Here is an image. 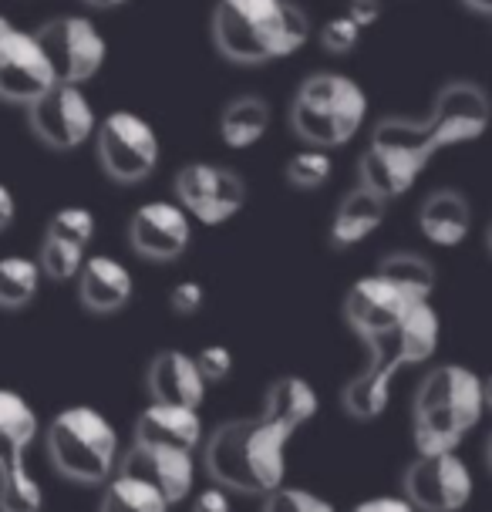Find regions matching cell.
<instances>
[{
  "label": "cell",
  "instance_id": "6da1fadb",
  "mask_svg": "<svg viewBox=\"0 0 492 512\" xmlns=\"http://www.w3.org/2000/svg\"><path fill=\"white\" fill-rule=\"evenodd\" d=\"M290 438L294 432L267 411L233 418L206 438L203 459L209 479L243 496H267L287 479Z\"/></svg>",
  "mask_w": 492,
  "mask_h": 512
},
{
  "label": "cell",
  "instance_id": "7a4b0ae2",
  "mask_svg": "<svg viewBox=\"0 0 492 512\" xmlns=\"http://www.w3.org/2000/svg\"><path fill=\"white\" fill-rule=\"evenodd\" d=\"M492 122V102L476 81H449L432 108L422 118L391 115L375 125L371 142H385L412 155L418 166H428L432 155H439L452 145L476 142Z\"/></svg>",
  "mask_w": 492,
  "mask_h": 512
},
{
  "label": "cell",
  "instance_id": "3957f363",
  "mask_svg": "<svg viewBox=\"0 0 492 512\" xmlns=\"http://www.w3.org/2000/svg\"><path fill=\"white\" fill-rule=\"evenodd\" d=\"M311 17L294 0H216L213 41L233 64H267L300 51Z\"/></svg>",
  "mask_w": 492,
  "mask_h": 512
},
{
  "label": "cell",
  "instance_id": "277c9868",
  "mask_svg": "<svg viewBox=\"0 0 492 512\" xmlns=\"http://www.w3.org/2000/svg\"><path fill=\"white\" fill-rule=\"evenodd\" d=\"M486 411L482 378L462 364H439L415 391V452H452Z\"/></svg>",
  "mask_w": 492,
  "mask_h": 512
},
{
  "label": "cell",
  "instance_id": "5b68a950",
  "mask_svg": "<svg viewBox=\"0 0 492 512\" xmlns=\"http://www.w3.org/2000/svg\"><path fill=\"white\" fill-rule=\"evenodd\" d=\"M368 115V95L351 75L341 71H314L300 81L294 105H290V125L307 145L321 149H341L348 145Z\"/></svg>",
  "mask_w": 492,
  "mask_h": 512
},
{
  "label": "cell",
  "instance_id": "8992f818",
  "mask_svg": "<svg viewBox=\"0 0 492 512\" xmlns=\"http://www.w3.org/2000/svg\"><path fill=\"white\" fill-rule=\"evenodd\" d=\"M48 459L65 479L81 486H105L118 469V432L98 408L71 405L48 425Z\"/></svg>",
  "mask_w": 492,
  "mask_h": 512
},
{
  "label": "cell",
  "instance_id": "52a82bcc",
  "mask_svg": "<svg viewBox=\"0 0 492 512\" xmlns=\"http://www.w3.org/2000/svg\"><path fill=\"white\" fill-rule=\"evenodd\" d=\"M98 159L115 182H142L159 166L156 128L135 112H112L98 122Z\"/></svg>",
  "mask_w": 492,
  "mask_h": 512
},
{
  "label": "cell",
  "instance_id": "ba28073f",
  "mask_svg": "<svg viewBox=\"0 0 492 512\" xmlns=\"http://www.w3.org/2000/svg\"><path fill=\"white\" fill-rule=\"evenodd\" d=\"M27 118H31V132L58 152L78 149L98 132L95 105L81 85H71V81H54L41 98L27 105Z\"/></svg>",
  "mask_w": 492,
  "mask_h": 512
},
{
  "label": "cell",
  "instance_id": "9c48e42d",
  "mask_svg": "<svg viewBox=\"0 0 492 512\" xmlns=\"http://www.w3.org/2000/svg\"><path fill=\"white\" fill-rule=\"evenodd\" d=\"M34 38L41 41L44 54H48L58 81H71V85H85L88 78L98 75V68L105 64V38L95 27V21L81 14H65L54 21L41 24L34 31Z\"/></svg>",
  "mask_w": 492,
  "mask_h": 512
},
{
  "label": "cell",
  "instance_id": "30bf717a",
  "mask_svg": "<svg viewBox=\"0 0 492 512\" xmlns=\"http://www.w3.org/2000/svg\"><path fill=\"white\" fill-rule=\"evenodd\" d=\"M176 199L206 226H220L246 206V182L216 162H189L176 176Z\"/></svg>",
  "mask_w": 492,
  "mask_h": 512
},
{
  "label": "cell",
  "instance_id": "8fae6325",
  "mask_svg": "<svg viewBox=\"0 0 492 512\" xmlns=\"http://www.w3.org/2000/svg\"><path fill=\"white\" fill-rule=\"evenodd\" d=\"M472 472L452 452H418V459L405 472V496L415 509L452 512L472 499Z\"/></svg>",
  "mask_w": 492,
  "mask_h": 512
},
{
  "label": "cell",
  "instance_id": "7c38bea8",
  "mask_svg": "<svg viewBox=\"0 0 492 512\" xmlns=\"http://www.w3.org/2000/svg\"><path fill=\"white\" fill-rule=\"evenodd\" d=\"M368 347V364H364L361 374H354V378L344 384V411H348L351 418H361V422H371V418H378L381 411L388 408L391 401V384H395V374L408 368L402 347H398L395 334H381L375 341L364 344Z\"/></svg>",
  "mask_w": 492,
  "mask_h": 512
},
{
  "label": "cell",
  "instance_id": "4fadbf2b",
  "mask_svg": "<svg viewBox=\"0 0 492 512\" xmlns=\"http://www.w3.org/2000/svg\"><path fill=\"white\" fill-rule=\"evenodd\" d=\"M129 240L135 253L152 263L179 260L193 243V219L182 203H166V199H152L139 206L129 223Z\"/></svg>",
  "mask_w": 492,
  "mask_h": 512
},
{
  "label": "cell",
  "instance_id": "5bb4252c",
  "mask_svg": "<svg viewBox=\"0 0 492 512\" xmlns=\"http://www.w3.org/2000/svg\"><path fill=\"white\" fill-rule=\"evenodd\" d=\"M54 81L58 75H54L41 41L17 27L0 51V98L14 105H31Z\"/></svg>",
  "mask_w": 492,
  "mask_h": 512
},
{
  "label": "cell",
  "instance_id": "9a60e30c",
  "mask_svg": "<svg viewBox=\"0 0 492 512\" xmlns=\"http://www.w3.org/2000/svg\"><path fill=\"white\" fill-rule=\"evenodd\" d=\"M115 472H129L135 479L149 482L169 506H179L182 499L193 492V452L186 448H169V445H149L135 442L129 452L118 459Z\"/></svg>",
  "mask_w": 492,
  "mask_h": 512
},
{
  "label": "cell",
  "instance_id": "2e32d148",
  "mask_svg": "<svg viewBox=\"0 0 492 512\" xmlns=\"http://www.w3.org/2000/svg\"><path fill=\"white\" fill-rule=\"evenodd\" d=\"M408 304H412V297L402 294L388 277L375 273V277H364L348 290V297H344V320L368 344L375 337L388 334L402 320Z\"/></svg>",
  "mask_w": 492,
  "mask_h": 512
},
{
  "label": "cell",
  "instance_id": "e0dca14e",
  "mask_svg": "<svg viewBox=\"0 0 492 512\" xmlns=\"http://www.w3.org/2000/svg\"><path fill=\"white\" fill-rule=\"evenodd\" d=\"M206 378L199 371L193 354L169 347L159 351L149 364V395L152 401H166V405H186L199 408L206 398Z\"/></svg>",
  "mask_w": 492,
  "mask_h": 512
},
{
  "label": "cell",
  "instance_id": "ac0fdd59",
  "mask_svg": "<svg viewBox=\"0 0 492 512\" xmlns=\"http://www.w3.org/2000/svg\"><path fill=\"white\" fill-rule=\"evenodd\" d=\"M78 294L91 314H115L132 300L135 280L129 267L115 256H91V260L81 263Z\"/></svg>",
  "mask_w": 492,
  "mask_h": 512
},
{
  "label": "cell",
  "instance_id": "d6986e66",
  "mask_svg": "<svg viewBox=\"0 0 492 512\" xmlns=\"http://www.w3.org/2000/svg\"><path fill=\"white\" fill-rule=\"evenodd\" d=\"M135 442L196 452L199 442H203V418H199L196 408L152 401V405L139 415V422H135Z\"/></svg>",
  "mask_w": 492,
  "mask_h": 512
},
{
  "label": "cell",
  "instance_id": "ffe728a7",
  "mask_svg": "<svg viewBox=\"0 0 492 512\" xmlns=\"http://www.w3.org/2000/svg\"><path fill=\"white\" fill-rule=\"evenodd\" d=\"M41 432L38 411L17 391L0 388V479L24 472V455Z\"/></svg>",
  "mask_w": 492,
  "mask_h": 512
},
{
  "label": "cell",
  "instance_id": "44dd1931",
  "mask_svg": "<svg viewBox=\"0 0 492 512\" xmlns=\"http://www.w3.org/2000/svg\"><path fill=\"white\" fill-rule=\"evenodd\" d=\"M422 172L425 169L418 166L412 155H405L402 149L385 145V142H371L368 149L361 152V162H358L361 186L381 192L388 203H391V199H398V196H405V192L418 182Z\"/></svg>",
  "mask_w": 492,
  "mask_h": 512
},
{
  "label": "cell",
  "instance_id": "7402d4cb",
  "mask_svg": "<svg viewBox=\"0 0 492 512\" xmlns=\"http://www.w3.org/2000/svg\"><path fill=\"white\" fill-rule=\"evenodd\" d=\"M385 213H388V199L358 182V186L341 199V206H337L331 230H327V240H331V246H337V250H348V246L368 240V236L385 223Z\"/></svg>",
  "mask_w": 492,
  "mask_h": 512
},
{
  "label": "cell",
  "instance_id": "603a6c76",
  "mask_svg": "<svg viewBox=\"0 0 492 512\" xmlns=\"http://www.w3.org/2000/svg\"><path fill=\"white\" fill-rule=\"evenodd\" d=\"M425 240L439 246H459L472 230V206L459 189H435L418 213Z\"/></svg>",
  "mask_w": 492,
  "mask_h": 512
},
{
  "label": "cell",
  "instance_id": "cb8c5ba5",
  "mask_svg": "<svg viewBox=\"0 0 492 512\" xmlns=\"http://www.w3.org/2000/svg\"><path fill=\"white\" fill-rule=\"evenodd\" d=\"M391 334H395V341H398V347H402L408 364H422L439 351L442 320L428 300H412L408 310L402 314V320L391 327Z\"/></svg>",
  "mask_w": 492,
  "mask_h": 512
},
{
  "label": "cell",
  "instance_id": "d4e9b609",
  "mask_svg": "<svg viewBox=\"0 0 492 512\" xmlns=\"http://www.w3.org/2000/svg\"><path fill=\"white\" fill-rule=\"evenodd\" d=\"M317 391L307 378H297V374H287V378H277L267 388V401H263V411L277 422H284L290 432L304 428L311 418L317 415Z\"/></svg>",
  "mask_w": 492,
  "mask_h": 512
},
{
  "label": "cell",
  "instance_id": "484cf974",
  "mask_svg": "<svg viewBox=\"0 0 492 512\" xmlns=\"http://www.w3.org/2000/svg\"><path fill=\"white\" fill-rule=\"evenodd\" d=\"M270 128V105L257 95H240L223 108L220 135L230 149H253Z\"/></svg>",
  "mask_w": 492,
  "mask_h": 512
},
{
  "label": "cell",
  "instance_id": "4316f807",
  "mask_svg": "<svg viewBox=\"0 0 492 512\" xmlns=\"http://www.w3.org/2000/svg\"><path fill=\"white\" fill-rule=\"evenodd\" d=\"M98 506L108 512H166L169 502L162 499L149 482L135 479L129 472H115L112 479L105 482V492Z\"/></svg>",
  "mask_w": 492,
  "mask_h": 512
},
{
  "label": "cell",
  "instance_id": "83f0119b",
  "mask_svg": "<svg viewBox=\"0 0 492 512\" xmlns=\"http://www.w3.org/2000/svg\"><path fill=\"white\" fill-rule=\"evenodd\" d=\"M41 263L27 260V256H4L0 260V307L21 310L34 304L41 290Z\"/></svg>",
  "mask_w": 492,
  "mask_h": 512
},
{
  "label": "cell",
  "instance_id": "f1b7e54d",
  "mask_svg": "<svg viewBox=\"0 0 492 512\" xmlns=\"http://www.w3.org/2000/svg\"><path fill=\"white\" fill-rule=\"evenodd\" d=\"M378 273L388 277L412 300H428L435 294V267L418 253H388L385 260H381Z\"/></svg>",
  "mask_w": 492,
  "mask_h": 512
},
{
  "label": "cell",
  "instance_id": "f546056e",
  "mask_svg": "<svg viewBox=\"0 0 492 512\" xmlns=\"http://www.w3.org/2000/svg\"><path fill=\"white\" fill-rule=\"evenodd\" d=\"M331 155L321 145H307L297 155L287 159V182L294 189H321L327 179H331Z\"/></svg>",
  "mask_w": 492,
  "mask_h": 512
},
{
  "label": "cell",
  "instance_id": "4dcf8cb0",
  "mask_svg": "<svg viewBox=\"0 0 492 512\" xmlns=\"http://www.w3.org/2000/svg\"><path fill=\"white\" fill-rule=\"evenodd\" d=\"M41 273L51 280H75L81 273V263H85V246H75L68 240H58V236H44L41 253H38Z\"/></svg>",
  "mask_w": 492,
  "mask_h": 512
},
{
  "label": "cell",
  "instance_id": "1f68e13d",
  "mask_svg": "<svg viewBox=\"0 0 492 512\" xmlns=\"http://www.w3.org/2000/svg\"><path fill=\"white\" fill-rule=\"evenodd\" d=\"M95 213L85 206H65L58 209V213L51 216L48 223V236H58V240H68L75 246H88L91 240H95Z\"/></svg>",
  "mask_w": 492,
  "mask_h": 512
},
{
  "label": "cell",
  "instance_id": "d6a6232c",
  "mask_svg": "<svg viewBox=\"0 0 492 512\" xmlns=\"http://www.w3.org/2000/svg\"><path fill=\"white\" fill-rule=\"evenodd\" d=\"M44 506V492L41 482L34 479L31 472H17L0 479V509H11V512H34Z\"/></svg>",
  "mask_w": 492,
  "mask_h": 512
},
{
  "label": "cell",
  "instance_id": "836d02e7",
  "mask_svg": "<svg viewBox=\"0 0 492 512\" xmlns=\"http://www.w3.org/2000/svg\"><path fill=\"white\" fill-rule=\"evenodd\" d=\"M260 506H263V509H270V512H327V509H331V502L321 499V496H317V492H311V489L284 486V482H280L277 489L263 496Z\"/></svg>",
  "mask_w": 492,
  "mask_h": 512
},
{
  "label": "cell",
  "instance_id": "e575fe53",
  "mask_svg": "<svg viewBox=\"0 0 492 512\" xmlns=\"http://www.w3.org/2000/svg\"><path fill=\"white\" fill-rule=\"evenodd\" d=\"M361 31L364 27L354 21L351 14L331 17L321 31V44H324V51H331V54H348L361 44Z\"/></svg>",
  "mask_w": 492,
  "mask_h": 512
},
{
  "label": "cell",
  "instance_id": "d590c367",
  "mask_svg": "<svg viewBox=\"0 0 492 512\" xmlns=\"http://www.w3.org/2000/svg\"><path fill=\"white\" fill-rule=\"evenodd\" d=\"M196 364H199V371H203V378L206 384H220L230 378V371H233V354H230V347H223V344H209L203 347L199 354H193Z\"/></svg>",
  "mask_w": 492,
  "mask_h": 512
},
{
  "label": "cell",
  "instance_id": "8d00e7d4",
  "mask_svg": "<svg viewBox=\"0 0 492 512\" xmlns=\"http://www.w3.org/2000/svg\"><path fill=\"white\" fill-rule=\"evenodd\" d=\"M169 300H172V310H176V314H196L206 300V290H203V283H196V280H182L172 287Z\"/></svg>",
  "mask_w": 492,
  "mask_h": 512
},
{
  "label": "cell",
  "instance_id": "74e56055",
  "mask_svg": "<svg viewBox=\"0 0 492 512\" xmlns=\"http://www.w3.org/2000/svg\"><path fill=\"white\" fill-rule=\"evenodd\" d=\"M361 512H408L415 509L408 496H378V499H364L358 502Z\"/></svg>",
  "mask_w": 492,
  "mask_h": 512
},
{
  "label": "cell",
  "instance_id": "f35d334b",
  "mask_svg": "<svg viewBox=\"0 0 492 512\" xmlns=\"http://www.w3.org/2000/svg\"><path fill=\"white\" fill-rule=\"evenodd\" d=\"M193 509H199V512H226V509H230V499H226L223 486L216 482V489L199 492V496L193 499Z\"/></svg>",
  "mask_w": 492,
  "mask_h": 512
},
{
  "label": "cell",
  "instance_id": "ab89813d",
  "mask_svg": "<svg viewBox=\"0 0 492 512\" xmlns=\"http://www.w3.org/2000/svg\"><path fill=\"white\" fill-rule=\"evenodd\" d=\"M348 14L358 21L361 27H371L381 17V0H351Z\"/></svg>",
  "mask_w": 492,
  "mask_h": 512
},
{
  "label": "cell",
  "instance_id": "60d3db41",
  "mask_svg": "<svg viewBox=\"0 0 492 512\" xmlns=\"http://www.w3.org/2000/svg\"><path fill=\"white\" fill-rule=\"evenodd\" d=\"M14 216H17V199H14L11 186L0 182V230H7V226L14 223Z\"/></svg>",
  "mask_w": 492,
  "mask_h": 512
},
{
  "label": "cell",
  "instance_id": "b9f144b4",
  "mask_svg": "<svg viewBox=\"0 0 492 512\" xmlns=\"http://www.w3.org/2000/svg\"><path fill=\"white\" fill-rule=\"evenodd\" d=\"M14 31H17V24L11 21V17L0 14V51H4V44H7V38H11Z\"/></svg>",
  "mask_w": 492,
  "mask_h": 512
},
{
  "label": "cell",
  "instance_id": "7bdbcfd3",
  "mask_svg": "<svg viewBox=\"0 0 492 512\" xmlns=\"http://www.w3.org/2000/svg\"><path fill=\"white\" fill-rule=\"evenodd\" d=\"M466 7H472L476 14H492V0H462Z\"/></svg>",
  "mask_w": 492,
  "mask_h": 512
},
{
  "label": "cell",
  "instance_id": "ee69618b",
  "mask_svg": "<svg viewBox=\"0 0 492 512\" xmlns=\"http://www.w3.org/2000/svg\"><path fill=\"white\" fill-rule=\"evenodd\" d=\"M85 4L98 7V11H112V7H122V4H129V0H85Z\"/></svg>",
  "mask_w": 492,
  "mask_h": 512
},
{
  "label": "cell",
  "instance_id": "f6af8a7d",
  "mask_svg": "<svg viewBox=\"0 0 492 512\" xmlns=\"http://www.w3.org/2000/svg\"><path fill=\"white\" fill-rule=\"evenodd\" d=\"M482 395H486V408H492V374L482 378Z\"/></svg>",
  "mask_w": 492,
  "mask_h": 512
},
{
  "label": "cell",
  "instance_id": "bcb514c9",
  "mask_svg": "<svg viewBox=\"0 0 492 512\" xmlns=\"http://www.w3.org/2000/svg\"><path fill=\"white\" fill-rule=\"evenodd\" d=\"M486 462H489V469H492V435H489V445H486Z\"/></svg>",
  "mask_w": 492,
  "mask_h": 512
},
{
  "label": "cell",
  "instance_id": "7dc6e473",
  "mask_svg": "<svg viewBox=\"0 0 492 512\" xmlns=\"http://www.w3.org/2000/svg\"><path fill=\"white\" fill-rule=\"evenodd\" d=\"M486 240H489V253H492V226H489V236H486Z\"/></svg>",
  "mask_w": 492,
  "mask_h": 512
}]
</instances>
